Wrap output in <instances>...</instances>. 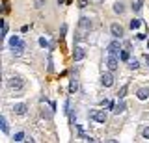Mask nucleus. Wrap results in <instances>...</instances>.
Returning <instances> with one entry per match:
<instances>
[{"instance_id": "nucleus-17", "label": "nucleus", "mask_w": 149, "mask_h": 143, "mask_svg": "<svg viewBox=\"0 0 149 143\" xmlns=\"http://www.w3.org/2000/svg\"><path fill=\"white\" fill-rule=\"evenodd\" d=\"M22 50H24V43H21V45H17V47H13V54H22Z\"/></svg>"}, {"instance_id": "nucleus-21", "label": "nucleus", "mask_w": 149, "mask_h": 143, "mask_svg": "<svg viewBox=\"0 0 149 143\" xmlns=\"http://www.w3.org/2000/svg\"><path fill=\"white\" fill-rule=\"evenodd\" d=\"M13 140H15V141H24V134H22V132H17V134L13 136Z\"/></svg>"}, {"instance_id": "nucleus-25", "label": "nucleus", "mask_w": 149, "mask_h": 143, "mask_svg": "<svg viewBox=\"0 0 149 143\" xmlns=\"http://www.w3.org/2000/svg\"><path fill=\"white\" fill-rule=\"evenodd\" d=\"M142 136L146 138V140H149V126H146V128L142 130Z\"/></svg>"}, {"instance_id": "nucleus-12", "label": "nucleus", "mask_w": 149, "mask_h": 143, "mask_svg": "<svg viewBox=\"0 0 149 143\" xmlns=\"http://www.w3.org/2000/svg\"><path fill=\"white\" fill-rule=\"evenodd\" d=\"M80 28H84V30H89L91 28V21H89V19H80Z\"/></svg>"}, {"instance_id": "nucleus-6", "label": "nucleus", "mask_w": 149, "mask_h": 143, "mask_svg": "<svg viewBox=\"0 0 149 143\" xmlns=\"http://www.w3.org/2000/svg\"><path fill=\"white\" fill-rule=\"evenodd\" d=\"M86 58V50L82 49V47H74V50H73V59L74 61H80V59H84Z\"/></svg>"}, {"instance_id": "nucleus-10", "label": "nucleus", "mask_w": 149, "mask_h": 143, "mask_svg": "<svg viewBox=\"0 0 149 143\" xmlns=\"http://www.w3.org/2000/svg\"><path fill=\"white\" fill-rule=\"evenodd\" d=\"M136 97H138L140 101H147V98H149V89H147V87H142V89L136 93Z\"/></svg>"}, {"instance_id": "nucleus-28", "label": "nucleus", "mask_w": 149, "mask_h": 143, "mask_svg": "<svg viewBox=\"0 0 149 143\" xmlns=\"http://www.w3.org/2000/svg\"><path fill=\"white\" fill-rule=\"evenodd\" d=\"M43 2H45V0H36V7H41Z\"/></svg>"}, {"instance_id": "nucleus-4", "label": "nucleus", "mask_w": 149, "mask_h": 143, "mask_svg": "<svg viewBox=\"0 0 149 143\" xmlns=\"http://www.w3.org/2000/svg\"><path fill=\"white\" fill-rule=\"evenodd\" d=\"M117 65H119V56H110V54H108V56H106V67H108V71H116Z\"/></svg>"}, {"instance_id": "nucleus-1", "label": "nucleus", "mask_w": 149, "mask_h": 143, "mask_svg": "<svg viewBox=\"0 0 149 143\" xmlns=\"http://www.w3.org/2000/svg\"><path fill=\"white\" fill-rule=\"evenodd\" d=\"M7 87L13 89V91H21L22 87H24V80L19 78V76H9L7 78Z\"/></svg>"}, {"instance_id": "nucleus-11", "label": "nucleus", "mask_w": 149, "mask_h": 143, "mask_svg": "<svg viewBox=\"0 0 149 143\" xmlns=\"http://www.w3.org/2000/svg\"><path fill=\"white\" fill-rule=\"evenodd\" d=\"M0 128H2V132H4V134L9 132V128H7V121H6V117H4V115L0 117Z\"/></svg>"}, {"instance_id": "nucleus-16", "label": "nucleus", "mask_w": 149, "mask_h": 143, "mask_svg": "<svg viewBox=\"0 0 149 143\" xmlns=\"http://www.w3.org/2000/svg\"><path fill=\"white\" fill-rule=\"evenodd\" d=\"M138 67H140V63H138V59H131V58H129V69H138Z\"/></svg>"}, {"instance_id": "nucleus-14", "label": "nucleus", "mask_w": 149, "mask_h": 143, "mask_svg": "<svg viewBox=\"0 0 149 143\" xmlns=\"http://www.w3.org/2000/svg\"><path fill=\"white\" fill-rule=\"evenodd\" d=\"M21 39H19V35H13V37H11L9 39V47H11V49H13V47H17V45H21Z\"/></svg>"}, {"instance_id": "nucleus-23", "label": "nucleus", "mask_w": 149, "mask_h": 143, "mask_svg": "<svg viewBox=\"0 0 149 143\" xmlns=\"http://www.w3.org/2000/svg\"><path fill=\"white\" fill-rule=\"evenodd\" d=\"M140 7H142V2H140V0L132 4V9H134V11H140Z\"/></svg>"}, {"instance_id": "nucleus-5", "label": "nucleus", "mask_w": 149, "mask_h": 143, "mask_svg": "<svg viewBox=\"0 0 149 143\" xmlns=\"http://www.w3.org/2000/svg\"><path fill=\"white\" fill-rule=\"evenodd\" d=\"M101 84H103L104 87H112L114 86V74H112V71H110V73H103V76H101Z\"/></svg>"}, {"instance_id": "nucleus-20", "label": "nucleus", "mask_w": 149, "mask_h": 143, "mask_svg": "<svg viewBox=\"0 0 149 143\" xmlns=\"http://www.w3.org/2000/svg\"><path fill=\"white\" fill-rule=\"evenodd\" d=\"M77 87H78V84H77V80H71V86H69V93H74V91H77Z\"/></svg>"}, {"instance_id": "nucleus-27", "label": "nucleus", "mask_w": 149, "mask_h": 143, "mask_svg": "<svg viewBox=\"0 0 149 143\" xmlns=\"http://www.w3.org/2000/svg\"><path fill=\"white\" fill-rule=\"evenodd\" d=\"M9 11V6H7V0H4V13H7Z\"/></svg>"}, {"instance_id": "nucleus-7", "label": "nucleus", "mask_w": 149, "mask_h": 143, "mask_svg": "<svg viewBox=\"0 0 149 143\" xmlns=\"http://www.w3.org/2000/svg\"><path fill=\"white\" fill-rule=\"evenodd\" d=\"M26 110H28V106H26L24 102H19V104H13V110H11V112L15 115H24Z\"/></svg>"}, {"instance_id": "nucleus-8", "label": "nucleus", "mask_w": 149, "mask_h": 143, "mask_svg": "<svg viewBox=\"0 0 149 143\" xmlns=\"http://www.w3.org/2000/svg\"><path fill=\"white\" fill-rule=\"evenodd\" d=\"M110 32H112V35H114L116 39H119L121 35H123V28H121L119 24H116V22H114V24L110 26Z\"/></svg>"}, {"instance_id": "nucleus-9", "label": "nucleus", "mask_w": 149, "mask_h": 143, "mask_svg": "<svg viewBox=\"0 0 149 143\" xmlns=\"http://www.w3.org/2000/svg\"><path fill=\"white\" fill-rule=\"evenodd\" d=\"M125 108H127V106H125L123 98H119V102H117V104L114 106V110H112V112L116 113V115H119V113H123V112H125Z\"/></svg>"}, {"instance_id": "nucleus-19", "label": "nucleus", "mask_w": 149, "mask_h": 143, "mask_svg": "<svg viewBox=\"0 0 149 143\" xmlns=\"http://www.w3.org/2000/svg\"><path fill=\"white\" fill-rule=\"evenodd\" d=\"M140 26H142V22H140L138 19H134V21H131V28H132V30H138Z\"/></svg>"}, {"instance_id": "nucleus-18", "label": "nucleus", "mask_w": 149, "mask_h": 143, "mask_svg": "<svg viewBox=\"0 0 149 143\" xmlns=\"http://www.w3.org/2000/svg\"><path fill=\"white\" fill-rule=\"evenodd\" d=\"M7 35V22L2 21V32H0V37H6Z\"/></svg>"}, {"instance_id": "nucleus-3", "label": "nucleus", "mask_w": 149, "mask_h": 143, "mask_svg": "<svg viewBox=\"0 0 149 143\" xmlns=\"http://www.w3.org/2000/svg\"><path fill=\"white\" fill-rule=\"evenodd\" d=\"M106 52L110 54V56H119L121 54V45H119V41H112L110 45H108V49H106Z\"/></svg>"}, {"instance_id": "nucleus-2", "label": "nucleus", "mask_w": 149, "mask_h": 143, "mask_svg": "<svg viewBox=\"0 0 149 143\" xmlns=\"http://www.w3.org/2000/svg\"><path fill=\"white\" fill-rule=\"evenodd\" d=\"M89 117L95 123H106V112H104V110H91V112H89Z\"/></svg>"}, {"instance_id": "nucleus-26", "label": "nucleus", "mask_w": 149, "mask_h": 143, "mask_svg": "<svg viewBox=\"0 0 149 143\" xmlns=\"http://www.w3.org/2000/svg\"><path fill=\"white\" fill-rule=\"evenodd\" d=\"M39 45H41V47H45V49H47V47H49V41H47L45 37H41V39H39Z\"/></svg>"}, {"instance_id": "nucleus-13", "label": "nucleus", "mask_w": 149, "mask_h": 143, "mask_svg": "<svg viewBox=\"0 0 149 143\" xmlns=\"http://www.w3.org/2000/svg\"><path fill=\"white\" fill-rule=\"evenodd\" d=\"M114 11H116V13H123V11H125V4L123 2H116V4H114Z\"/></svg>"}, {"instance_id": "nucleus-24", "label": "nucleus", "mask_w": 149, "mask_h": 143, "mask_svg": "<svg viewBox=\"0 0 149 143\" xmlns=\"http://www.w3.org/2000/svg\"><path fill=\"white\" fill-rule=\"evenodd\" d=\"M86 6H88V0H78V7H80V9H84Z\"/></svg>"}, {"instance_id": "nucleus-15", "label": "nucleus", "mask_w": 149, "mask_h": 143, "mask_svg": "<svg viewBox=\"0 0 149 143\" xmlns=\"http://www.w3.org/2000/svg\"><path fill=\"white\" fill-rule=\"evenodd\" d=\"M127 89H129V86L125 84L119 91H117V98H125V97H127Z\"/></svg>"}, {"instance_id": "nucleus-22", "label": "nucleus", "mask_w": 149, "mask_h": 143, "mask_svg": "<svg viewBox=\"0 0 149 143\" xmlns=\"http://www.w3.org/2000/svg\"><path fill=\"white\" fill-rule=\"evenodd\" d=\"M119 56H121V59H123V61H129V52H127V50H121Z\"/></svg>"}]
</instances>
